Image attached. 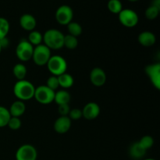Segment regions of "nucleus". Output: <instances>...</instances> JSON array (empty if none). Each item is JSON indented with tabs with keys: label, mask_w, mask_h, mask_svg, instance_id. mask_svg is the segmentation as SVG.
I'll list each match as a JSON object with an SVG mask.
<instances>
[{
	"label": "nucleus",
	"mask_w": 160,
	"mask_h": 160,
	"mask_svg": "<svg viewBox=\"0 0 160 160\" xmlns=\"http://www.w3.org/2000/svg\"><path fill=\"white\" fill-rule=\"evenodd\" d=\"M58 81H59V87L62 88L63 89L70 88L74 83V79L73 77L67 73H64L58 76Z\"/></svg>",
	"instance_id": "nucleus-19"
},
{
	"label": "nucleus",
	"mask_w": 160,
	"mask_h": 160,
	"mask_svg": "<svg viewBox=\"0 0 160 160\" xmlns=\"http://www.w3.org/2000/svg\"><path fill=\"white\" fill-rule=\"evenodd\" d=\"M78 45V39L77 37H74L70 34H67L64 35L63 41V46L68 48L70 50L75 49Z\"/></svg>",
	"instance_id": "nucleus-23"
},
{
	"label": "nucleus",
	"mask_w": 160,
	"mask_h": 160,
	"mask_svg": "<svg viewBox=\"0 0 160 160\" xmlns=\"http://www.w3.org/2000/svg\"><path fill=\"white\" fill-rule=\"evenodd\" d=\"M145 73L149 78L152 85L157 90L160 89V64L153 63L147 66L145 69Z\"/></svg>",
	"instance_id": "nucleus-10"
},
{
	"label": "nucleus",
	"mask_w": 160,
	"mask_h": 160,
	"mask_svg": "<svg viewBox=\"0 0 160 160\" xmlns=\"http://www.w3.org/2000/svg\"><path fill=\"white\" fill-rule=\"evenodd\" d=\"M35 87L30 81L22 80L16 82L13 87V94L18 100L28 101L34 98Z\"/></svg>",
	"instance_id": "nucleus-1"
},
{
	"label": "nucleus",
	"mask_w": 160,
	"mask_h": 160,
	"mask_svg": "<svg viewBox=\"0 0 160 160\" xmlns=\"http://www.w3.org/2000/svg\"><path fill=\"white\" fill-rule=\"evenodd\" d=\"M119 21L126 28H134L138 23V15L131 9H123L118 14Z\"/></svg>",
	"instance_id": "nucleus-6"
},
{
	"label": "nucleus",
	"mask_w": 160,
	"mask_h": 160,
	"mask_svg": "<svg viewBox=\"0 0 160 160\" xmlns=\"http://www.w3.org/2000/svg\"><path fill=\"white\" fill-rule=\"evenodd\" d=\"M55 92L46 85H40L35 88L34 98L41 104L48 105L54 102Z\"/></svg>",
	"instance_id": "nucleus-5"
},
{
	"label": "nucleus",
	"mask_w": 160,
	"mask_h": 160,
	"mask_svg": "<svg viewBox=\"0 0 160 160\" xmlns=\"http://www.w3.org/2000/svg\"><path fill=\"white\" fill-rule=\"evenodd\" d=\"M11 116L9 112V109L4 106H0V128L6 127L8 124Z\"/></svg>",
	"instance_id": "nucleus-24"
},
{
	"label": "nucleus",
	"mask_w": 160,
	"mask_h": 160,
	"mask_svg": "<svg viewBox=\"0 0 160 160\" xmlns=\"http://www.w3.org/2000/svg\"><path fill=\"white\" fill-rule=\"evenodd\" d=\"M100 114V107L96 102H88L82 109L83 117L88 120L96 119Z\"/></svg>",
	"instance_id": "nucleus-12"
},
{
	"label": "nucleus",
	"mask_w": 160,
	"mask_h": 160,
	"mask_svg": "<svg viewBox=\"0 0 160 160\" xmlns=\"http://www.w3.org/2000/svg\"><path fill=\"white\" fill-rule=\"evenodd\" d=\"M37 157V150L33 145L29 144L21 145L16 152L17 160H36Z\"/></svg>",
	"instance_id": "nucleus-9"
},
{
	"label": "nucleus",
	"mask_w": 160,
	"mask_h": 160,
	"mask_svg": "<svg viewBox=\"0 0 160 160\" xmlns=\"http://www.w3.org/2000/svg\"><path fill=\"white\" fill-rule=\"evenodd\" d=\"M27 72L28 70H27L26 67L23 63H17L12 69V73L18 81L24 80L27 75Z\"/></svg>",
	"instance_id": "nucleus-20"
},
{
	"label": "nucleus",
	"mask_w": 160,
	"mask_h": 160,
	"mask_svg": "<svg viewBox=\"0 0 160 160\" xmlns=\"http://www.w3.org/2000/svg\"><path fill=\"white\" fill-rule=\"evenodd\" d=\"M138 41L140 45L145 47H150L155 45L156 42V37L153 33L150 31H143L139 34Z\"/></svg>",
	"instance_id": "nucleus-15"
},
{
	"label": "nucleus",
	"mask_w": 160,
	"mask_h": 160,
	"mask_svg": "<svg viewBox=\"0 0 160 160\" xmlns=\"http://www.w3.org/2000/svg\"><path fill=\"white\" fill-rule=\"evenodd\" d=\"M46 86L55 92V91L59 87V81H58V77L53 76V75H52L51 77H49L46 81Z\"/></svg>",
	"instance_id": "nucleus-30"
},
{
	"label": "nucleus",
	"mask_w": 160,
	"mask_h": 160,
	"mask_svg": "<svg viewBox=\"0 0 160 160\" xmlns=\"http://www.w3.org/2000/svg\"><path fill=\"white\" fill-rule=\"evenodd\" d=\"M68 117L71 120H78L83 117L82 115V110L79 109H70V112H69Z\"/></svg>",
	"instance_id": "nucleus-31"
},
{
	"label": "nucleus",
	"mask_w": 160,
	"mask_h": 160,
	"mask_svg": "<svg viewBox=\"0 0 160 160\" xmlns=\"http://www.w3.org/2000/svg\"><path fill=\"white\" fill-rule=\"evenodd\" d=\"M73 11L70 6L62 5L60 6L56 12V20L59 24L67 26L73 20Z\"/></svg>",
	"instance_id": "nucleus-8"
},
{
	"label": "nucleus",
	"mask_w": 160,
	"mask_h": 160,
	"mask_svg": "<svg viewBox=\"0 0 160 160\" xmlns=\"http://www.w3.org/2000/svg\"><path fill=\"white\" fill-rule=\"evenodd\" d=\"M107 8L109 12L113 14H119L123 9V4L120 0H109L107 3Z\"/></svg>",
	"instance_id": "nucleus-22"
},
{
	"label": "nucleus",
	"mask_w": 160,
	"mask_h": 160,
	"mask_svg": "<svg viewBox=\"0 0 160 160\" xmlns=\"http://www.w3.org/2000/svg\"><path fill=\"white\" fill-rule=\"evenodd\" d=\"M0 44H1V46L2 48H7L9 45V39H8L6 37L4 38L1 39V40H0Z\"/></svg>",
	"instance_id": "nucleus-33"
},
{
	"label": "nucleus",
	"mask_w": 160,
	"mask_h": 160,
	"mask_svg": "<svg viewBox=\"0 0 160 160\" xmlns=\"http://www.w3.org/2000/svg\"><path fill=\"white\" fill-rule=\"evenodd\" d=\"M34 47L28 40H21L16 48L17 57L22 62H27L32 59Z\"/></svg>",
	"instance_id": "nucleus-7"
},
{
	"label": "nucleus",
	"mask_w": 160,
	"mask_h": 160,
	"mask_svg": "<svg viewBox=\"0 0 160 160\" xmlns=\"http://www.w3.org/2000/svg\"><path fill=\"white\" fill-rule=\"evenodd\" d=\"M152 6H156V7L159 8L160 9V0H153L152 2Z\"/></svg>",
	"instance_id": "nucleus-34"
},
{
	"label": "nucleus",
	"mask_w": 160,
	"mask_h": 160,
	"mask_svg": "<svg viewBox=\"0 0 160 160\" xmlns=\"http://www.w3.org/2000/svg\"><path fill=\"white\" fill-rule=\"evenodd\" d=\"M67 26L69 31V34H70V35H73L74 37H78L82 33V28H81V24L77 23V22L71 21Z\"/></svg>",
	"instance_id": "nucleus-25"
},
{
	"label": "nucleus",
	"mask_w": 160,
	"mask_h": 160,
	"mask_svg": "<svg viewBox=\"0 0 160 160\" xmlns=\"http://www.w3.org/2000/svg\"><path fill=\"white\" fill-rule=\"evenodd\" d=\"M70 98H71V97H70V93L67 90H65V89L59 90L58 92H55L54 101L56 102V103L58 106H59V105L69 104Z\"/></svg>",
	"instance_id": "nucleus-18"
},
{
	"label": "nucleus",
	"mask_w": 160,
	"mask_h": 160,
	"mask_svg": "<svg viewBox=\"0 0 160 160\" xmlns=\"http://www.w3.org/2000/svg\"><path fill=\"white\" fill-rule=\"evenodd\" d=\"M21 120H20V119L19 118V117H11L9 122H8L7 126L9 127L11 130L17 131V130L20 129V127H21Z\"/></svg>",
	"instance_id": "nucleus-29"
},
{
	"label": "nucleus",
	"mask_w": 160,
	"mask_h": 160,
	"mask_svg": "<svg viewBox=\"0 0 160 160\" xmlns=\"http://www.w3.org/2000/svg\"><path fill=\"white\" fill-rule=\"evenodd\" d=\"M128 1H129V2H138V1H139V0H128Z\"/></svg>",
	"instance_id": "nucleus-35"
},
{
	"label": "nucleus",
	"mask_w": 160,
	"mask_h": 160,
	"mask_svg": "<svg viewBox=\"0 0 160 160\" xmlns=\"http://www.w3.org/2000/svg\"><path fill=\"white\" fill-rule=\"evenodd\" d=\"M51 56V50L44 44H41L34 48L31 59H33L36 65L42 67L46 65Z\"/></svg>",
	"instance_id": "nucleus-4"
},
{
	"label": "nucleus",
	"mask_w": 160,
	"mask_h": 160,
	"mask_svg": "<svg viewBox=\"0 0 160 160\" xmlns=\"http://www.w3.org/2000/svg\"><path fill=\"white\" fill-rule=\"evenodd\" d=\"M2 50V46H1V44H0V53H1Z\"/></svg>",
	"instance_id": "nucleus-36"
},
{
	"label": "nucleus",
	"mask_w": 160,
	"mask_h": 160,
	"mask_svg": "<svg viewBox=\"0 0 160 160\" xmlns=\"http://www.w3.org/2000/svg\"><path fill=\"white\" fill-rule=\"evenodd\" d=\"M64 34L57 29L47 30L43 34L44 45L50 50L60 49L63 47Z\"/></svg>",
	"instance_id": "nucleus-2"
},
{
	"label": "nucleus",
	"mask_w": 160,
	"mask_h": 160,
	"mask_svg": "<svg viewBox=\"0 0 160 160\" xmlns=\"http://www.w3.org/2000/svg\"><path fill=\"white\" fill-rule=\"evenodd\" d=\"M159 11H160L159 8L151 5V6H148V7L145 9V16L148 20H155V19L157 18L158 16H159Z\"/></svg>",
	"instance_id": "nucleus-27"
},
{
	"label": "nucleus",
	"mask_w": 160,
	"mask_h": 160,
	"mask_svg": "<svg viewBox=\"0 0 160 160\" xmlns=\"http://www.w3.org/2000/svg\"><path fill=\"white\" fill-rule=\"evenodd\" d=\"M48 70L53 76H59L67 73V62L60 56H52L46 64Z\"/></svg>",
	"instance_id": "nucleus-3"
},
{
	"label": "nucleus",
	"mask_w": 160,
	"mask_h": 160,
	"mask_svg": "<svg viewBox=\"0 0 160 160\" xmlns=\"http://www.w3.org/2000/svg\"><path fill=\"white\" fill-rule=\"evenodd\" d=\"M90 81L93 85L102 87L106 82V72L100 67H95L90 73Z\"/></svg>",
	"instance_id": "nucleus-11"
},
{
	"label": "nucleus",
	"mask_w": 160,
	"mask_h": 160,
	"mask_svg": "<svg viewBox=\"0 0 160 160\" xmlns=\"http://www.w3.org/2000/svg\"><path fill=\"white\" fill-rule=\"evenodd\" d=\"M9 29H10V25L9 21L4 17H0V40L7 37Z\"/></svg>",
	"instance_id": "nucleus-26"
},
{
	"label": "nucleus",
	"mask_w": 160,
	"mask_h": 160,
	"mask_svg": "<svg viewBox=\"0 0 160 160\" xmlns=\"http://www.w3.org/2000/svg\"><path fill=\"white\" fill-rule=\"evenodd\" d=\"M144 160H156L154 159H144Z\"/></svg>",
	"instance_id": "nucleus-37"
},
{
	"label": "nucleus",
	"mask_w": 160,
	"mask_h": 160,
	"mask_svg": "<svg viewBox=\"0 0 160 160\" xmlns=\"http://www.w3.org/2000/svg\"><path fill=\"white\" fill-rule=\"evenodd\" d=\"M20 25L23 30L28 31H34L37 25V20L35 17L29 13H25L20 17Z\"/></svg>",
	"instance_id": "nucleus-14"
},
{
	"label": "nucleus",
	"mask_w": 160,
	"mask_h": 160,
	"mask_svg": "<svg viewBox=\"0 0 160 160\" xmlns=\"http://www.w3.org/2000/svg\"><path fill=\"white\" fill-rule=\"evenodd\" d=\"M145 153H146V150L138 142L133 143L129 148L130 156L134 159H142L145 156Z\"/></svg>",
	"instance_id": "nucleus-17"
},
{
	"label": "nucleus",
	"mask_w": 160,
	"mask_h": 160,
	"mask_svg": "<svg viewBox=\"0 0 160 160\" xmlns=\"http://www.w3.org/2000/svg\"><path fill=\"white\" fill-rule=\"evenodd\" d=\"M72 120L68 117H59L54 123V130L58 134H65L71 128Z\"/></svg>",
	"instance_id": "nucleus-13"
},
{
	"label": "nucleus",
	"mask_w": 160,
	"mask_h": 160,
	"mask_svg": "<svg viewBox=\"0 0 160 160\" xmlns=\"http://www.w3.org/2000/svg\"><path fill=\"white\" fill-rule=\"evenodd\" d=\"M138 142L147 151L148 149L151 148L152 147V145H154V139H153V138L152 136L145 135L144 137H142Z\"/></svg>",
	"instance_id": "nucleus-28"
},
{
	"label": "nucleus",
	"mask_w": 160,
	"mask_h": 160,
	"mask_svg": "<svg viewBox=\"0 0 160 160\" xmlns=\"http://www.w3.org/2000/svg\"><path fill=\"white\" fill-rule=\"evenodd\" d=\"M28 41L33 46H38V45H41L43 42V34L39 31L34 30V31L30 32Z\"/></svg>",
	"instance_id": "nucleus-21"
},
{
	"label": "nucleus",
	"mask_w": 160,
	"mask_h": 160,
	"mask_svg": "<svg viewBox=\"0 0 160 160\" xmlns=\"http://www.w3.org/2000/svg\"><path fill=\"white\" fill-rule=\"evenodd\" d=\"M70 111V108L69 104L59 105L58 106V112H59L60 117H68Z\"/></svg>",
	"instance_id": "nucleus-32"
},
{
	"label": "nucleus",
	"mask_w": 160,
	"mask_h": 160,
	"mask_svg": "<svg viewBox=\"0 0 160 160\" xmlns=\"http://www.w3.org/2000/svg\"><path fill=\"white\" fill-rule=\"evenodd\" d=\"M25 110H26V106L24 102L20 100H17L10 106L9 112L11 117H20L24 113Z\"/></svg>",
	"instance_id": "nucleus-16"
}]
</instances>
